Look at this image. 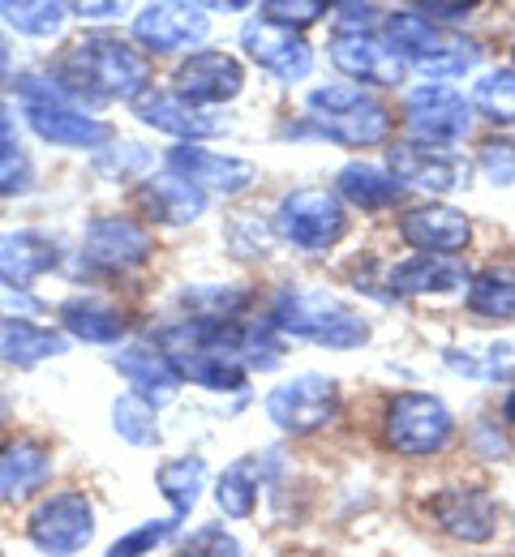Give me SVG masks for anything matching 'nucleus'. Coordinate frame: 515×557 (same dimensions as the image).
I'll list each match as a JSON object with an SVG mask.
<instances>
[{"instance_id":"603ef678","label":"nucleus","mask_w":515,"mask_h":557,"mask_svg":"<svg viewBox=\"0 0 515 557\" xmlns=\"http://www.w3.org/2000/svg\"><path fill=\"white\" fill-rule=\"evenodd\" d=\"M0 557H4V554H0Z\"/></svg>"},{"instance_id":"6e6552de","label":"nucleus","mask_w":515,"mask_h":557,"mask_svg":"<svg viewBox=\"0 0 515 557\" xmlns=\"http://www.w3.org/2000/svg\"><path fill=\"white\" fill-rule=\"evenodd\" d=\"M340 412V382L327 373H296L293 382L267 395V417L289 437H309Z\"/></svg>"},{"instance_id":"de8ad7c7","label":"nucleus","mask_w":515,"mask_h":557,"mask_svg":"<svg viewBox=\"0 0 515 557\" xmlns=\"http://www.w3.org/2000/svg\"><path fill=\"white\" fill-rule=\"evenodd\" d=\"M9 70H13V52H9V39L0 35V82H9Z\"/></svg>"},{"instance_id":"09e8293b","label":"nucleus","mask_w":515,"mask_h":557,"mask_svg":"<svg viewBox=\"0 0 515 557\" xmlns=\"http://www.w3.org/2000/svg\"><path fill=\"white\" fill-rule=\"evenodd\" d=\"M13 141V116L0 108V146H9Z\"/></svg>"},{"instance_id":"5701e85b","label":"nucleus","mask_w":515,"mask_h":557,"mask_svg":"<svg viewBox=\"0 0 515 557\" xmlns=\"http://www.w3.org/2000/svg\"><path fill=\"white\" fill-rule=\"evenodd\" d=\"M391 292L395 296H451L464 292L473 283V271L459 258H430V253H413L408 262H400L391 271Z\"/></svg>"},{"instance_id":"4be33fe9","label":"nucleus","mask_w":515,"mask_h":557,"mask_svg":"<svg viewBox=\"0 0 515 557\" xmlns=\"http://www.w3.org/2000/svg\"><path fill=\"white\" fill-rule=\"evenodd\" d=\"M138 207L155 223H168V227H181V223H194L203 210H207V194L194 189L185 176L176 172H155L138 185Z\"/></svg>"},{"instance_id":"b1692460","label":"nucleus","mask_w":515,"mask_h":557,"mask_svg":"<svg viewBox=\"0 0 515 557\" xmlns=\"http://www.w3.org/2000/svg\"><path fill=\"white\" fill-rule=\"evenodd\" d=\"M61 267V245L35 227H17V232H0V278L13 283H30V278L48 275Z\"/></svg>"},{"instance_id":"4468645a","label":"nucleus","mask_w":515,"mask_h":557,"mask_svg":"<svg viewBox=\"0 0 515 557\" xmlns=\"http://www.w3.org/2000/svg\"><path fill=\"white\" fill-rule=\"evenodd\" d=\"M327 57L353 86H395L408 73V65L391 52V44L369 30H335Z\"/></svg>"},{"instance_id":"20e7f679","label":"nucleus","mask_w":515,"mask_h":557,"mask_svg":"<svg viewBox=\"0 0 515 557\" xmlns=\"http://www.w3.org/2000/svg\"><path fill=\"white\" fill-rule=\"evenodd\" d=\"M309 112H314V125L318 134H327L340 146H378V141L391 138V108L382 99H373L366 86H353V82H331V86H318L309 90Z\"/></svg>"},{"instance_id":"f257e3e1","label":"nucleus","mask_w":515,"mask_h":557,"mask_svg":"<svg viewBox=\"0 0 515 557\" xmlns=\"http://www.w3.org/2000/svg\"><path fill=\"white\" fill-rule=\"evenodd\" d=\"M57 77L86 103H108V99H143L150 90V57L143 48L117 39V35H86L65 48Z\"/></svg>"},{"instance_id":"c756f323","label":"nucleus","mask_w":515,"mask_h":557,"mask_svg":"<svg viewBox=\"0 0 515 557\" xmlns=\"http://www.w3.org/2000/svg\"><path fill=\"white\" fill-rule=\"evenodd\" d=\"M207 485V463L198 455H176V459H163L159 472H155V488L168 497L172 515L185 519L194 506H198V493Z\"/></svg>"},{"instance_id":"c85d7f7f","label":"nucleus","mask_w":515,"mask_h":557,"mask_svg":"<svg viewBox=\"0 0 515 557\" xmlns=\"http://www.w3.org/2000/svg\"><path fill=\"white\" fill-rule=\"evenodd\" d=\"M70 339L61 331L35 326V322H4L0 326V356L9 364H44L52 356H65Z\"/></svg>"},{"instance_id":"7ed1b4c3","label":"nucleus","mask_w":515,"mask_h":557,"mask_svg":"<svg viewBox=\"0 0 515 557\" xmlns=\"http://www.w3.org/2000/svg\"><path fill=\"white\" fill-rule=\"evenodd\" d=\"M382 30H387L391 52L408 70L430 77V82H439V86H446L451 77H464V73L477 65V57H481V48L473 39H459V35L442 30L430 17H421L417 9L387 13V26Z\"/></svg>"},{"instance_id":"9d476101","label":"nucleus","mask_w":515,"mask_h":557,"mask_svg":"<svg viewBox=\"0 0 515 557\" xmlns=\"http://www.w3.org/2000/svg\"><path fill=\"white\" fill-rule=\"evenodd\" d=\"M150 249H155L150 227L134 214H99L82 232V267L103 271V275H121V271L143 267Z\"/></svg>"},{"instance_id":"f3484780","label":"nucleus","mask_w":515,"mask_h":557,"mask_svg":"<svg viewBox=\"0 0 515 557\" xmlns=\"http://www.w3.org/2000/svg\"><path fill=\"white\" fill-rule=\"evenodd\" d=\"M400 240L430 258H455L473 240V219L446 202H417L400 214Z\"/></svg>"},{"instance_id":"9b49d317","label":"nucleus","mask_w":515,"mask_h":557,"mask_svg":"<svg viewBox=\"0 0 515 557\" xmlns=\"http://www.w3.org/2000/svg\"><path fill=\"white\" fill-rule=\"evenodd\" d=\"M211 35V17L207 4H181V0H163V4H143L134 13V39L155 52V57H172V52H189L198 44H207Z\"/></svg>"},{"instance_id":"f8f14e48","label":"nucleus","mask_w":515,"mask_h":557,"mask_svg":"<svg viewBox=\"0 0 515 557\" xmlns=\"http://www.w3.org/2000/svg\"><path fill=\"white\" fill-rule=\"evenodd\" d=\"M387 172L404 189H421V194H434V198L468 185V163L459 154H451L446 146H421V141H391Z\"/></svg>"},{"instance_id":"39448f33","label":"nucleus","mask_w":515,"mask_h":557,"mask_svg":"<svg viewBox=\"0 0 515 557\" xmlns=\"http://www.w3.org/2000/svg\"><path fill=\"white\" fill-rule=\"evenodd\" d=\"M451 437H455V417H451V408L442 404L439 395H430V391H404L382 412V442L395 455L426 459V455L446 450Z\"/></svg>"},{"instance_id":"dca6fc26","label":"nucleus","mask_w":515,"mask_h":557,"mask_svg":"<svg viewBox=\"0 0 515 557\" xmlns=\"http://www.w3.org/2000/svg\"><path fill=\"white\" fill-rule=\"evenodd\" d=\"M176 95L194 108H220V103H232L241 90H245V70L236 57L228 52H216V48H203V52H189L176 73Z\"/></svg>"},{"instance_id":"a878e982","label":"nucleus","mask_w":515,"mask_h":557,"mask_svg":"<svg viewBox=\"0 0 515 557\" xmlns=\"http://www.w3.org/2000/svg\"><path fill=\"white\" fill-rule=\"evenodd\" d=\"M52 472V450L35 437H17L9 446H0V502H17L26 493L48 481Z\"/></svg>"},{"instance_id":"79ce46f5","label":"nucleus","mask_w":515,"mask_h":557,"mask_svg":"<svg viewBox=\"0 0 515 557\" xmlns=\"http://www.w3.org/2000/svg\"><path fill=\"white\" fill-rule=\"evenodd\" d=\"M189 557H245L241 554V545L223 532V528H203L194 541H189V549H185Z\"/></svg>"},{"instance_id":"3c124183","label":"nucleus","mask_w":515,"mask_h":557,"mask_svg":"<svg viewBox=\"0 0 515 557\" xmlns=\"http://www.w3.org/2000/svg\"><path fill=\"white\" fill-rule=\"evenodd\" d=\"M4 420H9V404H4V399H0V424H4Z\"/></svg>"},{"instance_id":"c9c22d12","label":"nucleus","mask_w":515,"mask_h":557,"mask_svg":"<svg viewBox=\"0 0 515 557\" xmlns=\"http://www.w3.org/2000/svg\"><path fill=\"white\" fill-rule=\"evenodd\" d=\"M185 305L194 309V318H223V322H236L249 305V292L241 287H189L185 292Z\"/></svg>"},{"instance_id":"bb28decb","label":"nucleus","mask_w":515,"mask_h":557,"mask_svg":"<svg viewBox=\"0 0 515 557\" xmlns=\"http://www.w3.org/2000/svg\"><path fill=\"white\" fill-rule=\"evenodd\" d=\"M335 194L344 207H357V210H391L400 198H404V185L378 168V163H344L340 176H335Z\"/></svg>"},{"instance_id":"f704fd0d","label":"nucleus","mask_w":515,"mask_h":557,"mask_svg":"<svg viewBox=\"0 0 515 557\" xmlns=\"http://www.w3.org/2000/svg\"><path fill=\"white\" fill-rule=\"evenodd\" d=\"M468 309L477 318H515V275L507 267H490L468 283Z\"/></svg>"},{"instance_id":"6ab92c4d","label":"nucleus","mask_w":515,"mask_h":557,"mask_svg":"<svg viewBox=\"0 0 515 557\" xmlns=\"http://www.w3.org/2000/svg\"><path fill=\"white\" fill-rule=\"evenodd\" d=\"M430 515L439 519V528L455 541L468 545H486L499 536V502L486 488H442L439 497L430 502Z\"/></svg>"},{"instance_id":"864d4df0","label":"nucleus","mask_w":515,"mask_h":557,"mask_svg":"<svg viewBox=\"0 0 515 557\" xmlns=\"http://www.w3.org/2000/svg\"><path fill=\"white\" fill-rule=\"evenodd\" d=\"M185 557H189V554H185Z\"/></svg>"},{"instance_id":"7c9ffc66","label":"nucleus","mask_w":515,"mask_h":557,"mask_svg":"<svg viewBox=\"0 0 515 557\" xmlns=\"http://www.w3.org/2000/svg\"><path fill=\"white\" fill-rule=\"evenodd\" d=\"M0 17L9 30L26 35V39H52V35H61L70 4H61V0H0Z\"/></svg>"},{"instance_id":"4c0bfd02","label":"nucleus","mask_w":515,"mask_h":557,"mask_svg":"<svg viewBox=\"0 0 515 557\" xmlns=\"http://www.w3.org/2000/svg\"><path fill=\"white\" fill-rule=\"evenodd\" d=\"M477 168H481V176H486L490 185H499V189L515 185V141L486 138L477 146Z\"/></svg>"},{"instance_id":"e433bc0d","label":"nucleus","mask_w":515,"mask_h":557,"mask_svg":"<svg viewBox=\"0 0 515 557\" xmlns=\"http://www.w3.org/2000/svg\"><path fill=\"white\" fill-rule=\"evenodd\" d=\"M176 528H181V519H176V515H172V519H150V523H143V528L125 532V536L108 549V557H143V554H150V549H159Z\"/></svg>"},{"instance_id":"2f4dec72","label":"nucleus","mask_w":515,"mask_h":557,"mask_svg":"<svg viewBox=\"0 0 515 557\" xmlns=\"http://www.w3.org/2000/svg\"><path fill=\"white\" fill-rule=\"evenodd\" d=\"M216 506L228 519H249L258 506V459L245 455L232 468H223L216 481Z\"/></svg>"},{"instance_id":"ddd939ff","label":"nucleus","mask_w":515,"mask_h":557,"mask_svg":"<svg viewBox=\"0 0 515 557\" xmlns=\"http://www.w3.org/2000/svg\"><path fill=\"white\" fill-rule=\"evenodd\" d=\"M241 48L258 70H267L280 82H305L314 73V48L296 30L275 26L267 17H249L241 26Z\"/></svg>"},{"instance_id":"72a5a7b5","label":"nucleus","mask_w":515,"mask_h":557,"mask_svg":"<svg viewBox=\"0 0 515 557\" xmlns=\"http://www.w3.org/2000/svg\"><path fill=\"white\" fill-rule=\"evenodd\" d=\"M112 429H117L121 442L143 446V450L163 442V433H159V408H150L147 399H138L134 391H125V395L112 399Z\"/></svg>"},{"instance_id":"58836bf2","label":"nucleus","mask_w":515,"mask_h":557,"mask_svg":"<svg viewBox=\"0 0 515 557\" xmlns=\"http://www.w3.org/2000/svg\"><path fill=\"white\" fill-rule=\"evenodd\" d=\"M35 185V168H30V159H26V150L22 146H0V198H17V194H26Z\"/></svg>"},{"instance_id":"cd10ccee","label":"nucleus","mask_w":515,"mask_h":557,"mask_svg":"<svg viewBox=\"0 0 515 557\" xmlns=\"http://www.w3.org/2000/svg\"><path fill=\"white\" fill-rule=\"evenodd\" d=\"M168 360L181 373V382H194L203 391L236 395L249 382V369L236 356H228V351H181V356H168Z\"/></svg>"},{"instance_id":"1a4fd4ad","label":"nucleus","mask_w":515,"mask_h":557,"mask_svg":"<svg viewBox=\"0 0 515 557\" xmlns=\"http://www.w3.org/2000/svg\"><path fill=\"white\" fill-rule=\"evenodd\" d=\"M404 125H408V141L421 146H455L468 138L473 129V103L455 90V86H439V82H421L404 95Z\"/></svg>"},{"instance_id":"8fccbe9b","label":"nucleus","mask_w":515,"mask_h":557,"mask_svg":"<svg viewBox=\"0 0 515 557\" xmlns=\"http://www.w3.org/2000/svg\"><path fill=\"white\" fill-rule=\"evenodd\" d=\"M503 420H507V424L515 429V386L507 391V399H503Z\"/></svg>"},{"instance_id":"2eb2a0df","label":"nucleus","mask_w":515,"mask_h":557,"mask_svg":"<svg viewBox=\"0 0 515 557\" xmlns=\"http://www.w3.org/2000/svg\"><path fill=\"white\" fill-rule=\"evenodd\" d=\"M163 168L185 176L194 189H203L207 198L223 194V198H236L245 194L254 181H258V168L249 159H236V154H220V150H203V146H172L163 154Z\"/></svg>"},{"instance_id":"a19ab883","label":"nucleus","mask_w":515,"mask_h":557,"mask_svg":"<svg viewBox=\"0 0 515 557\" xmlns=\"http://www.w3.org/2000/svg\"><path fill=\"white\" fill-rule=\"evenodd\" d=\"M322 13H327L322 0H267V4H262V17L275 22V26H289V30L318 22Z\"/></svg>"},{"instance_id":"aec40b11","label":"nucleus","mask_w":515,"mask_h":557,"mask_svg":"<svg viewBox=\"0 0 515 557\" xmlns=\"http://www.w3.org/2000/svg\"><path fill=\"white\" fill-rule=\"evenodd\" d=\"M26 112V125L30 134H39L52 146H65V150H99L112 141V125L90 116L86 108H52V103H30L22 108Z\"/></svg>"},{"instance_id":"a211bd4d","label":"nucleus","mask_w":515,"mask_h":557,"mask_svg":"<svg viewBox=\"0 0 515 557\" xmlns=\"http://www.w3.org/2000/svg\"><path fill=\"white\" fill-rule=\"evenodd\" d=\"M134 116L143 125H150L155 134L181 138V146H198V141L228 134V121L216 116L211 108H194L176 90H155V86H150L143 99H134Z\"/></svg>"},{"instance_id":"393cba45","label":"nucleus","mask_w":515,"mask_h":557,"mask_svg":"<svg viewBox=\"0 0 515 557\" xmlns=\"http://www.w3.org/2000/svg\"><path fill=\"white\" fill-rule=\"evenodd\" d=\"M61 326H65V335H74L82 344H117L130 331V318L117 300L90 292V296H70L61 305Z\"/></svg>"},{"instance_id":"0eeeda50","label":"nucleus","mask_w":515,"mask_h":557,"mask_svg":"<svg viewBox=\"0 0 515 557\" xmlns=\"http://www.w3.org/2000/svg\"><path fill=\"white\" fill-rule=\"evenodd\" d=\"M26 536L39 554L48 557H74L95 541V506L82 488H61L48 493L30 519H26Z\"/></svg>"},{"instance_id":"a18cd8bd","label":"nucleus","mask_w":515,"mask_h":557,"mask_svg":"<svg viewBox=\"0 0 515 557\" xmlns=\"http://www.w3.org/2000/svg\"><path fill=\"white\" fill-rule=\"evenodd\" d=\"M413 9H417L421 17H430L434 26H439V22H464V17L473 13L468 4H442V0H426V4H413Z\"/></svg>"},{"instance_id":"ea45409f","label":"nucleus","mask_w":515,"mask_h":557,"mask_svg":"<svg viewBox=\"0 0 515 557\" xmlns=\"http://www.w3.org/2000/svg\"><path fill=\"white\" fill-rule=\"evenodd\" d=\"M44 313V300L26 287V283H13V278H0V318L4 322H30Z\"/></svg>"},{"instance_id":"49530a36","label":"nucleus","mask_w":515,"mask_h":557,"mask_svg":"<svg viewBox=\"0 0 515 557\" xmlns=\"http://www.w3.org/2000/svg\"><path fill=\"white\" fill-rule=\"evenodd\" d=\"M74 17H86V22H103V17H117L121 4L117 0H90V4H70Z\"/></svg>"},{"instance_id":"473e14b6","label":"nucleus","mask_w":515,"mask_h":557,"mask_svg":"<svg viewBox=\"0 0 515 557\" xmlns=\"http://www.w3.org/2000/svg\"><path fill=\"white\" fill-rule=\"evenodd\" d=\"M473 112H481L490 125L515 129V70H490L473 82Z\"/></svg>"},{"instance_id":"412c9836","label":"nucleus","mask_w":515,"mask_h":557,"mask_svg":"<svg viewBox=\"0 0 515 557\" xmlns=\"http://www.w3.org/2000/svg\"><path fill=\"white\" fill-rule=\"evenodd\" d=\"M112 369L130 382V391L138 399H147L150 408H163L181 395V373L172 369V360L159 348H147V344L125 348L121 356H112Z\"/></svg>"},{"instance_id":"37998d69","label":"nucleus","mask_w":515,"mask_h":557,"mask_svg":"<svg viewBox=\"0 0 515 557\" xmlns=\"http://www.w3.org/2000/svg\"><path fill=\"white\" fill-rule=\"evenodd\" d=\"M150 154L143 150V146H117V154L112 159H95V168L103 172V176H125V172H134V168H147Z\"/></svg>"},{"instance_id":"f03ea898","label":"nucleus","mask_w":515,"mask_h":557,"mask_svg":"<svg viewBox=\"0 0 515 557\" xmlns=\"http://www.w3.org/2000/svg\"><path fill=\"white\" fill-rule=\"evenodd\" d=\"M280 335H293L318 348H361L369 339V322L344 305L340 296H331L327 287H280L271 296V318H267Z\"/></svg>"},{"instance_id":"423d86ee","label":"nucleus","mask_w":515,"mask_h":557,"mask_svg":"<svg viewBox=\"0 0 515 557\" xmlns=\"http://www.w3.org/2000/svg\"><path fill=\"white\" fill-rule=\"evenodd\" d=\"M275 232L289 245H296V249L322 253V249H331V245L344 240V232H348V207L340 202L335 189H318V185L293 189L275 207Z\"/></svg>"},{"instance_id":"c03bdc74","label":"nucleus","mask_w":515,"mask_h":557,"mask_svg":"<svg viewBox=\"0 0 515 557\" xmlns=\"http://www.w3.org/2000/svg\"><path fill=\"white\" fill-rule=\"evenodd\" d=\"M373 13H378V4H353V0L335 4L340 30H369V26H373Z\"/></svg>"}]
</instances>
